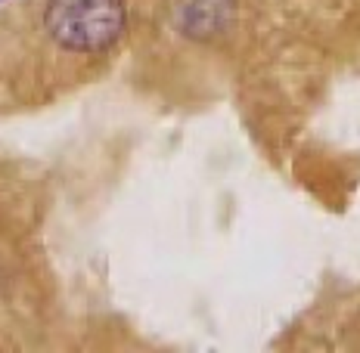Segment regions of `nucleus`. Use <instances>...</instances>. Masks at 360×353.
<instances>
[{
    "label": "nucleus",
    "instance_id": "f257e3e1",
    "mask_svg": "<svg viewBox=\"0 0 360 353\" xmlns=\"http://www.w3.org/2000/svg\"><path fill=\"white\" fill-rule=\"evenodd\" d=\"M124 0H47L44 28L69 53H103L124 34Z\"/></svg>",
    "mask_w": 360,
    "mask_h": 353
},
{
    "label": "nucleus",
    "instance_id": "f03ea898",
    "mask_svg": "<svg viewBox=\"0 0 360 353\" xmlns=\"http://www.w3.org/2000/svg\"><path fill=\"white\" fill-rule=\"evenodd\" d=\"M236 13V0H180V25L190 37L208 41L227 32Z\"/></svg>",
    "mask_w": 360,
    "mask_h": 353
}]
</instances>
